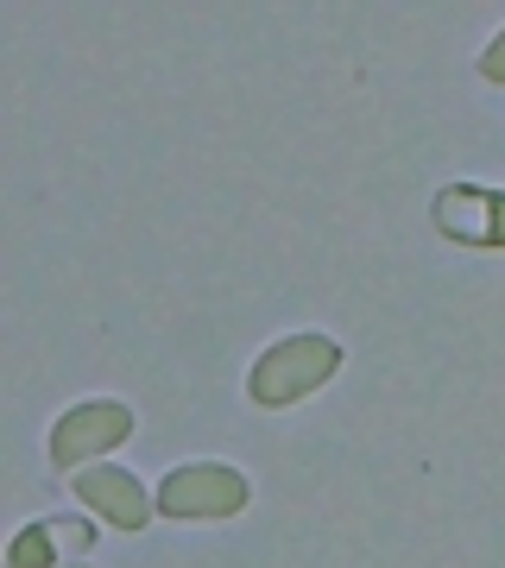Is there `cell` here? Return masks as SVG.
<instances>
[{
	"label": "cell",
	"mask_w": 505,
	"mask_h": 568,
	"mask_svg": "<svg viewBox=\"0 0 505 568\" xmlns=\"http://www.w3.org/2000/svg\"><path fill=\"white\" fill-rule=\"evenodd\" d=\"M347 366V347L323 328H297V335H279L272 347L253 354L246 366V405L253 410H291L303 398H316V392L335 379Z\"/></svg>",
	"instance_id": "cell-1"
},
{
	"label": "cell",
	"mask_w": 505,
	"mask_h": 568,
	"mask_svg": "<svg viewBox=\"0 0 505 568\" xmlns=\"http://www.w3.org/2000/svg\"><path fill=\"white\" fill-rule=\"evenodd\" d=\"M164 525H228L253 506V474L234 462H178L152 487Z\"/></svg>",
	"instance_id": "cell-2"
},
{
	"label": "cell",
	"mask_w": 505,
	"mask_h": 568,
	"mask_svg": "<svg viewBox=\"0 0 505 568\" xmlns=\"http://www.w3.org/2000/svg\"><path fill=\"white\" fill-rule=\"evenodd\" d=\"M133 429H140V417H133L127 398H77L63 417H51L44 455H51V467L77 474V467H95L108 455H121L133 443Z\"/></svg>",
	"instance_id": "cell-3"
},
{
	"label": "cell",
	"mask_w": 505,
	"mask_h": 568,
	"mask_svg": "<svg viewBox=\"0 0 505 568\" xmlns=\"http://www.w3.org/2000/svg\"><path fill=\"white\" fill-rule=\"evenodd\" d=\"M70 499H77L95 525L121 530V537H140L152 518H159V499L145 487L133 467H114V462H95V467H77L70 474Z\"/></svg>",
	"instance_id": "cell-4"
},
{
	"label": "cell",
	"mask_w": 505,
	"mask_h": 568,
	"mask_svg": "<svg viewBox=\"0 0 505 568\" xmlns=\"http://www.w3.org/2000/svg\"><path fill=\"white\" fill-rule=\"evenodd\" d=\"M436 234L455 246H505V190H481V183H448L430 203Z\"/></svg>",
	"instance_id": "cell-5"
},
{
	"label": "cell",
	"mask_w": 505,
	"mask_h": 568,
	"mask_svg": "<svg viewBox=\"0 0 505 568\" xmlns=\"http://www.w3.org/2000/svg\"><path fill=\"white\" fill-rule=\"evenodd\" d=\"M95 537L89 525H58V518H32V525L7 544V568H63L58 562V544H70V549H82Z\"/></svg>",
	"instance_id": "cell-6"
},
{
	"label": "cell",
	"mask_w": 505,
	"mask_h": 568,
	"mask_svg": "<svg viewBox=\"0 0 505 568\" xmlns=\"http://www.w3.org/2000/svg\"><path fill=\"white\" fill-rule=\"evenodd\" d=\"M474 70H481L486 89H505V26L486 39V51H481V63H474Z\"/></svg>",
	"instance_id": "cell-7"
},
{
	"label": "cell",
	"mask_w": 505,
	"mask_h": 568,
	"mask_svg": "<svg viewBox=\"0 0 505 568\" xmlns=\"http://www.w3.org/2000/svg\"><path fill=\"white\" fill-rule=\"evenodd\" d=\"M63 568H89V562H63Z\"/></svg>",
	"instance_id": "cell-8"
}]
</instances>
